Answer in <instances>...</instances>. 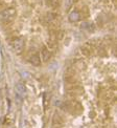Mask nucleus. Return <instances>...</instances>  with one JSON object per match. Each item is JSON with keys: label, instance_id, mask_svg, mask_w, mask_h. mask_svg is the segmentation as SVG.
<instances>
[{"label": "nucleus", "instance_id": "3", "mask_svg": "<svg viewBox=\"0 0 117 128\" xmlns=\"http://www.w3.org/2000/svg\"><path fill=\"white\" fill-rule=\"evenodd\" d=\"M15 89H16V94H17V96H19V97H24V96L26 94V88L22 83L16 84Z\"/></svg>", "mask_w": 117, "mask_h": 128}, {"label": "nucleus", "instance_id": "2", "mask_svg": "<svg viewBox=\"0 0 117 128\" xmlns=\"http://www.w3.org/2000/svg\"><path fill=\"white\" fill-rule=\"evenodd\" d=\"M24 45H25V43H24L23 38H17L13 42V50L16 54L20 55L24 50Z\"/></svg>", "mask_w": 117, "mask_h": 128}, {"label": "nucleus", "instance_id": "1", "mask_svg": "<svg viewBox=\"0 0 117 128\" xmlns=\"http://www.w3.org/2000/svg\"><path fill=\"white\" fill-rule=\"evenodd\" d=\"M15 16H16V10L13 8H9L2 10V12L0 13V19H1L3 22H10V21L14 20Z\"/></svg>", "mask_w": 117, "mask_h": 128}, {"label": "nucleus", "instance_id": "5", "mask_svg": "<svg viewBox=\"0 0 117 128\" xmlns=\"http://www.w3.org/2000/svg\"><path fill=\"white\" fill-rule=\"evenodd\" d=\"M81 18V14H79L77 10H72V12L69 14V21L70 22H77Z\"/></svg>", "mask_w": 117, "mask_h": 128}, {"label": "nucleus", "instance_id": "7", "mask_svg": "<svg viewBox=\"0 0 117 128\" xmlns=\"http://www.w3.org/2000/svg\"><path fill=\"white\" fill-rule=\"evenodd\" d=\"M81 50H82V54L84 56H86V57H90V56H91V54H92V48L90 46H88V45L82 46Z\"/></svg>", "mask_w": 117, "mask_h": 128}, {"label": "nucleus", "instance_id": "8", "mask_svg": "<svg viewBox=\"0 0 117 128\" xmlns=\"http://www.w3.org/2000/svg\"><path fill=\"white\" fill-rule=\"evenodd\" d=\"M45 1H46V4L48 5V6L52 8H58V4H60L58 0H45Z\"/></svg>", "mask_w": 117, "mask_h": 128}, {"label": "nucleus", "instance_id": "6", "mask_svg": "<svg viewBox=\"0 0 117 128\" xmlns=\"http://www.w3.org/2000/svg\"><path fill=\"white\" fill-rule=\"evenodd\" d=\"M29 63L30 64H33L34 66H39L40 64H41V59H40V57L35 54V55H31L30 58H29Z\"/></svg>", "mask_w": 117, "mask_h": 128}, {"label": "nucleus", "instance_id": "4", "mask_svg": "<svg viewBox=\"0 0 117 128\" xmlns=\"http://www.w3.org/2000/svg\"><path fill=\"white\" fill-rule=\"evenodd\" d=\"M41 57H42V59H43L44 62H48L51 58V50H49L47 47H44L41 52Z\"/></svg>", "mask_w": 117, "mask_h": 128}, {"label": "nucleus", "instance_id": "9", "mask_svg": "<svg viewBox=\"0 0 117 128\" xmlns=\"http://www.w3.org/2000/svg\"><path fill=\"white\" fill-rule=\"evenodd\" d=\"M52 123H54L55 126H57V125H62L63 120H62V118H61V116H58V114H56L55 116H54V120H52Z\"/></svg>", "mask_w": 117, "mask_h": 128}]
</instances>
